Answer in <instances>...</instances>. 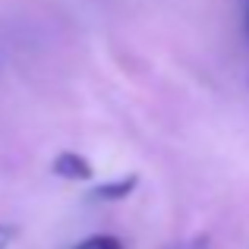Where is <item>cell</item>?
<instances>
[{
    "mask_svg": "<svg viewBox=\"0 0 249 249\" xmlns=\"http://www.w3.org/2000/svg\"><path fill=\"white\" fill-rule=\"evenodd\" d=\"M136 183H139V177H136V174H129V177H117V180L101 183V186L95 189V199H104V202H120V199H126V196L136 189Z\"/></svg>",
    "mask_w": 249,
    "mask_h": 249,
    "instance_id": "obj_2",
    "label": "cell"
},
{
    "mask_svg": "<svg viewBox=\"0 0 249 249\" xmlns=\"http://www.w3.org/2000/svg\"><path fill=\"white\" fill-rule=\"evenodd\" d=\"M246 35H249V0H246Z\"/></svg>",
    "mask_w": 249,
    "mask_h": 249,
    "instance_id": "obj_5",
    "label": "cell"
},
{
    "mask_svg": "<svg viewBox=\"0 0 249 249\" xmlns=\"http://www.w3.org/2000/svg\"><path fill=\"white\" fill-rule=\"evenodd\" d=\"M51 170H54L60 180H76V183H82V180H91V164L82 158V155H76V152H60L54 158V164H51Z\"/></svg>",
    "mask_w": 249,
    "mask_h": 249,
    "instance_id": "obj_1",
    "label": "cell"
},
{
    "mask_svg": "<svg viewBox=\"0 0 249 249\" xmlns=\"http://www.w3.org/2000/svg\"><path fill=\"white\" fill-rule=\"evenodd\" d=\"M73 249H126V246H123V240L110 237V233H98V237H85Z\"/></svg>",
    "mask_w": 249,
    "mask_h": 249,
    "instance_id": "obj_3",
    "label": "cell"
},
{
    "mask_svg": "<svg viewBox=\"0 0 249 249\" xmlns=\"http://www.w3.org/2000/svg\"><path fill=\"white\" fill-rule=\"evenodd\" d=\"M6 240H10V231H6V227H0V249H3Z\"/></svg>",
    "mask_w": 249,
    "mask_h": 249,
    "instance_id": "obj_4",
    "label": "cell"
}]
</instances>
